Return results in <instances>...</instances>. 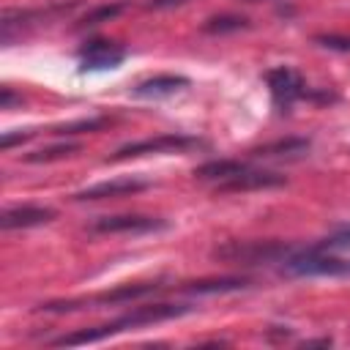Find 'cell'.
Segmentation results:
<instances>
[{
	"label": "cell",
	"instance_id": "1",
	"mask_svg": "<svg viewBox=\"0 0 350 350\" xmlns=\"http://www.w3.org/2000/svg\"><path fill=\"white\" fill-rule=\"evenodd\" d=\"M282 271L287 276H350V227L314 246L295 249L282 260Z\"/></svg>",
	"mask_w": 350,
	"mask_h": 350
},
{
	"label": "cell",
	"instance_id": "2",
	"mask_svg": "<svg viewBox=\"0 0 350 350\" xmlns=\"http://www.w3.org/2000/svg\"><path fill=\"white\" fill-rule=\"evenodd\" d=\"M194 306L191 304H145V306H134L131 312L120 314L112 323L96 325V328H79L74 334H63L60 339H55V347H74V345H90V342H101L107 336H115L120 331L129 328H142V325H153V323H164L172 317H183L189 314Z\"/></svg>",
	"mask_w": 350,
	"mask_h": 350
},
{
	"label": "cell",
	"instance_id": "3",
	"mask_svg": "<svg viewBox=\"0 0 350 350\" xmlns=\"http://www.w3.org/2000/svg\"><path fill=\"white\" fill-rule=\"evenodd\" d=\"M293 252L295 246L282 243V241H230L219 246L213 254L227 262H238V265H262V262H276V260L282 262Z\"/></svg>",
	"mask_w": 350,
	"mask_h": 350
},
{
	"label": "cell",
	"instance_id": "4",
	"mask_svg": "<svg viewBox=\"0 0 350 350\" xmlns=\"http://www.w3.org/2000/svg\"><path fill=\"white\" fill-rule=\"evenodd\" d=\"M202 145H205L202 139L186 137V134H156V137H145V139L118 148L107 161H123V159H137V156H148V153H186V150H197Z\"/></svg>",
	"mask_w": 350,
	"mask_h": 350
},
{
	"label": "cell",
	"instance_id": "5",
	"mask_svg": "<svg viewBox=\"0 0 350 350\" xmlns=\"http://www.w3.org/2000/svg\"><path fill=\"white\" fill-rule=\"evenodd\" d=\"M265 82H268V90H271L273 104H276L282 112H287V109L304 96V79H301V74H298L295 68H290V66H276V68H271V71L265 74Z\"/></svg>",
	"mask_w": 350,
	"mask_h": 350
},
{
	"label": "cell",
	"instance_id": "6",
	"mask_svg": "<svg viewBox=\"0 0 350 350\" xmlns=\"http://www.w3.org/2000/svg\"><path fill=\"white\" fill-rule=\"evenodd\" d=\"M167 230V221L159 216H139V213H123V216H101L90 224V232H159Z\"/></svg>",
	"mask_w": 350,
	"mask_h": 350
},
{
	"label": "cell",
	"instance_id": "7",
	"mask_svg": "<svg viewBox=\"0 0 350 350\" xmlns=\"http://www.w3.org/2000/svg\"><path fill=\"white\" fill-rule=\"evenodd\" d=\"M284 183H287V178L279 175V172L246 167L243 172H238V175H232L230 180L219 183L216 191H219V194H230V191H260V189H279V186H284Z\"/></svg>",
	"mask_w": 350,
	"mask_h": 350
},
{
	"label": "cell",
	"instance_id": "8",
	"mask_svg": "<svg viewBox=\"0 0 350 350\" xmlns=\"http://www.w3.org/2000/svg\"><path fill=\"white\" fill-rule=\"evenodd\" d=\"M145 189H150V183L142 180V178H115V180H101L96 186H88V189L77 191L74 200L88 202V200H107V197H129V194H137V191H145Z\"/></svg>",
	"mask_w": 350,
	"mask_h": 350
},
{
	"label": "cell",
	"instance_id": "9",
	"mask_svg": "<svg viewBox=\"0 0 350 350\" xmlns=\"http://www.w3.org/2000/svg\"><path fill=\"white\" fill-rule=\"evenodd\" d=\"M57 216L55 208L46 205H16V208H5L0 216V227L3 230H27V227H38L46 224Z\"/></svg>",
	"mask_w": 350,
	"mask_h": 350
},
{
	"label": "cell",
	"instance_id": "10",
	"mask_svg": "<svg viewBox=\"0 0 350 350\" xmlns=\"http://www.w3.org/2000/svg\"><path fill=\"white\" fill-rule=\"evenodd\" d=\"M126 49L115 46L112 41H90L88 46L79 49V63L82 71H98V68H115L118 63H123Z\"/></svg>",
	"mask_w": 350,
	"mask_h": 350
},
{
	"label": "cell",
	"instance_id": "11",
	"mask_svg": "<svg viewBox=\"0 0 350 350\" xmlns=\"http://www.w3.org/2000/svg\"><path fill=\"white\" fill-rule=\"evenodd\" d=\"M252 282L246 276H216V279H200V282H186L178 290L189 295H221V293H238L246 290Z\"/></svg>",
	"mask_w": 350,
	"mask_h": 350
},
{
	"label": "cell",
	"instance_id": "12",
	"mask_svg": "<svg viewBox=\"0 0 350 350\" xmlns=\"http://www.w3.org/2000/svg\"><path fill=\"white\" fill-rule=\"evenodd\" d=\"M249 164L246 161H241V159H213V161H205V164H200L197 170H194V178L197 180H211V183H224V180H230L232 175H238V172H243Z\"/></svg>",
	"mask_w": 350,
	"mask_h": 350
},
{
	"label": "cell",
	"instance_id": "13",
	"mask_svg": "<svg viewBox=\"0 0 350 350\" xmlns=\"http://www.w3.org/2000/svg\"><path fill=\"white\" fill-rule=\"evenodd\" d=\"M186 85H189V79L180 77V74H156V77L139 82V85L134 88V96H142V98H159V96H170V93H175V90L186 88Z\"/></svg>",
	"mask_w": 350,
	"mask_h": 350
},
{
	"label": "cell",
	"instance_id": "14",
	"mask_svg": "<svg viewBox=\"0 0 350 350\" xmlns=\"http://www.w3.org/2000/svg\"><path fill=\"white\" fill-rule=\"evenodd\" d=\"M306 150H309V139L290 137V139H279V142L257 148L254 156H262V159H293V156H304Z\"/></svg>",
	"mask_w": 350,
	"mask_h": 350
},
{
	"label": "cell",
	"instance_id": "15",
	"mask_svg": "<svg viewBox=\"0 0 350 350\" xmlns=\"http://www.w3.org/2000/svg\"><path fill=\"white\" fill-rule=\"evenodd\" d=\"M246 27H249V19H246V16H238V14H221V16H211V19H205L202 33L224 36V33H238V30H246Z\"/></svg>",
	"mask_w": 350,
	"mask_h": 350
},
{
	"label": "cell",
	"instance_id": "16",
	"mask_svg": "<svg viewBox=\"0 0 350 350\" xmlns=\"http://www.w3.org/2000/svg\"><path fill=\"white\" fill-rule=\"evenodd\" d=\"M77 150H79L77 142H63V145H52V148H41V150H36V153H27L25 161H30V164L57 161V159H66V156H71V153H77Z\"/></svg>",
	"mask_w": 350,
	"mask_h": 350
},
{
	"label": "cell",
	"instance_id": "17",
	"mask_svg": "<svg viewBox=\"0 0 350 350\" xmlns=\"http://www.w3.org/2000/svg\"><path fill=\"white\" fill-rule=\"evenodd\" d=\"M123 8H126V3H104V5H98V8H93V11H88V14L79 19V25H82V27H93V25L109 22V19H115Z\"/></svg>",
	"mask_w": 350,
	"mask_h": 350
},
{
	"label": "cell",
	"instance_id": "18",
	"mask_svg": "<svg viewBox=\"0 0 350 350\" xmlns=\"http://www.w3.org/2000/svg\"><path fill=\"white\" fill-rule=\"evenodd\" d=\"M109 118H90V120H77V123H66L60 129H55V134H79V131H96L101 126H107Z\"/></svg>",
	"mask_w": 350,
	"mask_h": 350
},
{
	"label": "cell",
	"instance_id": "19",
	"mask_svg": "<svg viewBox=\"0 0 350 350\" xmlns=\"http://www.w3.org/2000/svg\"><path fill=\"white\" fill-rule=\"evenodd\" d=\"M314 44H320L325 49H334V52H350V36L323 33V36H314Z\"/></svg>",
	"mask_w": 350,
	"mask_h": 350
},
{
	"label": "cell",
	"instance_id": "20",
	"mask_svg": "<svg viewBox=\"0 0 350 350\" xmlns=\"http://www.w3.org/2000/svg\"><path fill=\"white\" fill-rule=\"evenodd\" d=\"M30 137H33V131H25V134H22V131H16V134H3V139H0V148H3V150H8L11 145H16V142H25V139H30Z\"/></svg>",
	"mask_w": 350,
	"mask_h": 350
},
{
	"label": "cell",
	"instance_id": "21",
	"mask_svg": "<svg viewBox=\"0 0 350 350\" xmlns=\"http://www.w3.org/2000/svg\"><path fill=\"white\" fill-rule=\"evenodd\" d=\"M22 101V96H14L11 88H3V96H0V109H11V104Z\"/></svg>",
	"mask_w": 350,
	"mask_h": 350
},
{
	"label": "cell",
	"instance_id": "22",
	"mask_svg": "<svg viewBox=\"0 0 350 350\" xmlns=\"http://www.w3.org/2000/svg\"><path fill=\"white\" fill-rule=\"evenodd\" d=\"M186 0H148L145 5L150 8V11H161V8H172V5H183Z\"/></svg>",
	"mask_w": 350,
	"mask_h": 350
},
{
	"label": "cell",
	"instance_id": "23",
	"mask_svg": "<svg viewBox=\"0 0 350 350\" xmlns=\"http://www.w3.org/2000/svg\"><path fill=\"white\" fill-rule=\"evenodd\" d=\"M306 347H328L331 345V339H309V342H304Z\"/></svg>",
	"mask_w": 350,
	"mask_h": 350
}]
</instances>
